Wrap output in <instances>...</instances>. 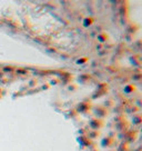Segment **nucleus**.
Returning a JSON list of instances; mask_svg holds the SVG:
<instances>
[{
	"instance_id": "f257e3e1",
	"label": "nucleus",
	"mask_w": 142,
	"mask_h": 151,
	"mask_svg": "<svg viewBox=\"0 0 142 151\" xmlns=\"http://www.w3.org/2000/svg\"><path fill=\"white\" fill-rule=\"evenodd\" d=\"M93 22V19L91 17H87L84 20H83V26L84 27H89V26H91Z\"/></svg>"
},
{
	"instance_id": "f03ea898",
	"label": "nucleus",
	"mask_w": 142,
	"mask_h": 151,
	"mask_svg": "<svg viewBox=\"0 0 142 151\" xmlns=\"http://www.w3.org/2000/svg\"><path fill=\"white\" fill-rule=\"evenodd\" d=\"M107 39H108V36L105 34H100L98 36V40L100 42H104V41H107Z\"/></svg>"
},
{
	"instance_id": "7ed1b4c3",
	"label": "nucleus",
	"mask_w": 142,
	"mask_h": 151,
	"mask_svg": "<svg viewBox=\"0 0 142 151\" xmlns=\"http://www.w3.org/2000/svg\"><path fill=\"white\" fill-rule=\"evenodd\" d=\"M134 89H136V88H134L132 84H128V86L124 87V91H126L127 93H130L132 91H134Z\"/></svg>"
},
{
	"instance_id": "20e7f679",
	"label": "nucleus",
	"mask_w": 142,
	"mask_h": 151,
	"mask_svg": "<svg viewBox=\"0 0 142 151\" xmlns=\"http://www.w3.org/2000/svg\"><path fill=\"white\" fill-rule=\"evenodd\" d=\"M86 61H87V59L86 58H82L80 60H78V63H82V62H86Z\"/></svg>"
}]
</instances>
